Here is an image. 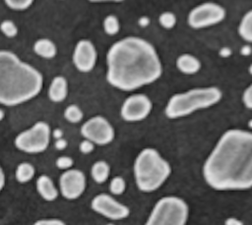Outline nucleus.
<instances>
[{"label": "nucleus", "instance_id": "f257e3e1", "mask_svg": "<svg viewBox=\"0 0 252 225\" xmlns=\"http://www.w3.org/2000/svg\"><path fill=\"white\" fill-rule=\"evenodd\" d=\"M206 184L216 191H245L252 188V132L226 130L203 165Z\"/></svg>", "mask_w": 252, "mask_h": 225}, {"label": "nucleus", "instance_id": "f03ea898", "mask_svg": "<svg viewBox=\"0 0 252 225\" xmlns=\"http://www.w3.org/2000/svg\"><path fill=\"white\" fill-rule=\"evenodd\" d=\"M106 81L123 91H132L158 81L162 64L155 46L138 36L115 41L106 54Z\"/></svg>", "mask_w": 252, "mask_h": 225}, {"label": "nucleus", "instance_id": "7ed1b4c3", "mask_svg": "<svg viewBox=\"0 0 252 225\" xmlns=\"http://www.w3.org/2000/svg\"><path fill=\"white\" fill-rule=\"evenodd\" d=\"M43 85L41 73L10 50L0 49V104L17 106L35 97Z\"/></svg>", "mask_w": 252, "mask_h": 225}, {"label": "nucleus", "instance_id": "20e7f679", "mask_svg": "<svg viewBox=\"0 0 252 225\" xmlns=\"http://www.w3.org/2000/svg\"><path fill=\"white\" fill-rule=\"evenodd\" d=\"M134 178L137 188L144 193L158 190L171 174V166L153 147L142 149L134 161Z\"/></svg>", "mask_w": 252, "mask_h": 225}, {"label": "nucleus", "instance_id": "39448f33", "mask_svg": "<svg viewBox=\"0 0 252 225\" xmlns=\"http://www.w3.org/2000/svg\"><path fill=\"white\" fill-rule=\"evenodd\" d=\"M221 97L222 92L218 86L194 87L171 95L165 105L164 114L168 119L184 118L218 104Z\"/></svg>", "mask_w": 252, "mask_h": 225}, {"label": "nucleus", "instance_id": "423d86ee", "mask_svg": "<svg viewBox=\"0 0 252 225\" xmlns=\"http://www.w3.org/2000/svg\"><path fill=\"white\" fill-rule=\"evenodd\" d=\"M188 217L186 201L179 197L166 196L156 202L145 225H186Z\"/></svg>", "mask_w": 252, "mask_h": 225}, {"label": "nucleus", "instance_id": "0eeeda50", "mask_svg": "<svg viewBox=\"0 0 252 225\" xmlns=\"http://www.w3.org/2000/svg\"><path fill=\"white\" fill-rule=\"evenodd\" d=\"M49 125L44 121H37L31 128L21 132L15 138V146L26 153L36 154L43 152L49 145L51 138Z\"/></svg>", "mask_w": 252, "mask_h": 225}, {"label": "nucleus", "instance_id": "6e6552de", "mask_svg": "<svg viewBox=\"0 0 252 225\" xmlns=\"http://www.w3.org/2000/svg\"><path fill=\"white\" fill-rule=\"evenodd\" d=\"M226 17V10L219 3L207 1L193 7L187 16V24L194 29L214 27Z\"/></svg>", "mask_w": 252, "mask_h": 225}, {"label": "nucleus", "instance_id": "1a4fd4ad", "mask_svg": "<svg viewBox=\"0 0 252 225\" xmlns=\"http://www.w3.org/2000/svg\"><path fill=\"white\" fill-rule=\"evenodd\" d=\"M81 135L94 144L106 145L114 140L115 131L106 118L96 115L82 125Z\"/></svg>", "mask_w": 252, "mask_h": 225}, {"label": "nucleus", "instance_id": "9d476101", "mask_svg": "<svg viewBox=\"0 0 252 225\" xmlns=\"http://www.w3.org/2000/svg\"><path fill=\"white\" fill-rule=\"evenodd\" d=\"M153 102L144 93L129 95L122 103L120 116L126 122H140L145 120L152 112Z\"/></svg>", "mask_w": 252, "mask_h": 225}, {"label": "nucleus", "instance_id": "9b49d317", "mask_svg": "<svg viewBox=\"0 0 252 225\" xmlns=\"http://www.w3.org/2000/svg\"><path fill=\"white\" fill-rule=\"evenodd\" d=\"M92 209L110 220H122L129 216L130 209L127 205L117 201L111 195L101 193L94 197L91 201Z\"/></svg>", "mask_w": 252, "mask_h": 225}, {"label": "nucleus", "instance_id": "f8f14e48", "mask_svg": "<svg viewBox=\"0 0 252 225\" xmlns=\"http://www.w3.org/2000/svg\"><path fill=\"white\" fill-rule=\"evenodd\" d=\"M86 176L79 169L65 170L59 178V190L63 197L69 200L77 199L86 190Z\"/></svg>", "mask_w": 252, "mask_h": 225}, {"label": "nucleus", "instance_id": "ddd939ff", "mask_svg": "<svg viewBox=\"0 0 252 225\" xmlns=\"http://www.w3.org/2000/svg\"><path fill=\"white\" fill-rule=\"evenodd\" d=\"M97 51L94 43L89 39H80L74 48L72 61L75 68L81 73L93 71L96 64Z\"/></svg>", "mask_w": 252, "mask_h": 225}, {"label": "nucleus", "instance_id": "4468645a", "mask_svg": "<svg viewBox=\"0 0 252 225\" xmlns=\"http://www.w3.org/2000/svg\"><path fill=\"white\" fill-rule=\"evenodd\" d=\"M48 98L55 103L62 102L66 99L68 95V82L63 76H55L49 86L47 91Z\"/></svg>", "mask_w": 252, "mask_h": 225}, {"label": "nucleus", "instance_id": "2eb2a0df", "mask_svg": "<svg viewBox=\"0 0 252 225\" xmlns=\"http://www.w3.org/2000/svg\"><path fill=\"white\" fill-rule=\"evenodd\" d=\"M175 66L181 74L191 76L197 74L201 70L202 63L195 55L182 53L176 58Z\"/></svg>", "mask_w": 252, "mask_h": 225}, {"label": "nucleus", "instance_id": "dca6fc26", "mask_svg": "<svg viewBox=\"0 0 252 225\" xmlns=\"http://www.w3.org/2000/svg\"><path fill=\"white\" fill-rule=\"evenodd\" d=\"M35 187L39 196L46 201H53L58 197V190L51 178L47 175H40L36 179Z\"/></svg>", "mask_w": 252, "mask_h": 225}, {"label": "nucleus", "instance_id": "f3484780", "mask_svg": "<svg viewBox=\"0 0 252 225\" xmlns=\"http://www.w3.org/2000/svg\"><path fill=\"white\" fill-rule=\"evenodd\" d=\"M32 49L38 57L43 59H52L57 54V47L49 38H38L34 41Z\"/></svg>", "mask_w": 252, "mask_h": 225}, {"label": "nucleus", "instance_id": "a211bd4d", "mask_svg": "<svg viewBox=\"0 0 252 225\" xmlns=\"http://www.w3.org/2000/svg\"><path fill=\"white\" fill-rule=\"evenodd\" d=\"M91 175L93 180L97 184L106 182L110 175V166L104 160L95 161L91 168Z\"/></svg>", "mask_w": 252, "mask_h": 225}, {"label": "nucleus", "instance_id": "6ab92c4d", "mask_svg": "<svg viewBox=\"0 0 252 225\" xmlns=\"http://www.w3.org/2000/svg\"><path fill=\"white\" fill-rule=\"evenodd\" d=\"M237 31L244 41L252 43V9L242 16L237 27Z\"/></svg>", "mask_w": 252, "mask_h": 225}, {"label": "nucleus", "instance_id": "aec40b11", "mask_svg": "<svg viewBox=\"0 0 252 225\" xmlns=\"http://www.w3.org/2000/svg\"><path fill=\"white\" fill-rule=\"evenodd\" d=\"M34 175H35L34 166L27 161H24L18 164L15 171V178L21 184L30 182L34 177Z\"/></svg>", "mask_w": 252, "mask_h": 225}, {"label": "nucleus", "instance_id": "412c9836", "mask_svg": "<svg viewBox=\"0 0 252 225\" xmlns=\"http://www.w3.org/2000/svg\"><path fill=\"white\" fill-rule=\"evenodd\" d=\"M63 115H64L65 120L71 124L80 123L84 118V113H83L82 109L76 104L68 105L65 108Z\"/></svg>", "mask_w": 252, "mask_h": 225}, {"label": "nucleus", "instance_id": "4be33fe9", "mask_svg": "<svg viewBox=\"0 0 252 225\" xmlns=\"http://www.w3.org/2000/svg\"><path fill=\"white\" fill-rule=\"evenodd\" d=\"M103 31L107 35H115L120 30V22L115 15H108L103 19L102 22Z\"/></svg>", "mask_w": 252, "mask_h": 225}, {"label": "nucleus", "instance_id": "5701e85b", "mask_svg": "<svg viewBox=\"0 0 252 225\" xmlns=\"http://www.w3.org/2000/svg\"><path fill=\"white\" fill-rule=\"evenodd\" d=\"M0 31L8 38H14L19 33L18 26L12 20H4L0 23Z\"/></svg>", "mask_w": 252, "mask_h": 225}, {"label": "nucleus", "instance_id": "b1692460", "mask_svg": "<svg viewBox=\"0 0 252 225\" xmlns=\"http://www.w3.org/2000/svg\"><path fill=\"white\" fill-rule=\"evenodd\" d=\"M176 22H177L176 16L172 12L165 11L158 16V24L160 27H162L165 29H170L174 28L176 25Z\"/></svg>", "mask_w": 252, "mask_h": 225}, {"label": "nucleus", "instance_id": "393cba45", "mask_svg": "<svg viewBox=\"0 0 252 225\" xmlns=\"http://www.w3.org/2000/svg\"><path fill=\"white\" fill-rule=\"evenodd\" d=\"M126 190V182L121 176H115L109 183V192L114 196L122 195Z\"/></svg>", "mask_w": 252, "mask_h": 225}, {"label": "nucleus", "instance_id": "a878e982", "mask_svg": "<svg viewBox=\"0 0 252 225\" xmlns=\"http://www.w3.org/2000/svg\"><path fill=\"white\" fill-rule=\"evenodd\" d=\"M8 8L14 11H24L29 9L34 0H3Z\"/></svg>", "mask_w": 252, "mask_h": 225}, {"label": "nucleus", "instance_id": "bb28decb", "mask_svg": "<svg viewBox=\"0 0 252 225\" xmlns=\"http://www.w3.org/2000/svg\"><path fill=\"white\" fill-rule=\"evenodd\" d=\"M73 159L70 156L67 155H63V156H59L56 161H55V165L58 169L61 170H68L71 169L73 166Z\"/></svg>", "mask_w": 252, "mask_h": 225}, {"label": "nucleus", "instance_id": "cd10ccee", "mask_svg": "<svg viewBox=\"0 0 252 225\" xmlns=\"http://www.w3.org/2000/svg\"><path fill=\"white\" fill-rule=\"evenodd\" d=\"M242 103L247 109L252 110V83L246 86L242 93Z\"/></svg>", "mask_w": 252, "mask_h": 225}, {"label": "nucleus", "instance_id": "c85d7f7f", "mask_svg": "<svg viewBox=\"0 0 252 225\" xmlns=\"http://www.w3.org/2000/svg\"><path fill=\"white\" fill-rule=\"evenodd\" d=\"M94 149V143L92 142L91 141L89 140H86L84 139L80 144H79V150L81 153L83 154H89L91 152H93Z\"/></svg>", "mask_w": 252, "mask_h": 225}, {"label": "nucleus", "instance_id": "c756f323", "mask_svg": "<svg viewBox=\"0 0 252 225\" xmlns=\"http://www.w3.org/2000/svg\"><path fill=\"white\" fill-rule=\"evenodd\" d=\"M32 225H66V223L57 218H47L36 220Z\"/></svg>", "mask_w": 252, "mask_h": 225}, {"label": "nucleus", "instance_id": "7c9ffc66", "mask_svg": "<svg viewBox=\"0 0 252 225\" xmlns=\"http://www.w3.org/2000/svg\"><path fill=\"white\" fill-rule=\"evenodd\" d=\"M67 145H68V142H67V141L65 139L60 138V139L55 140L54 146H55V148L57 150H63V149H65L67 147Z\"/></svg>", "mask_w": 252, "mask_h": 225}, {"label": "nucleus", "instance_id": "2f4dec72", "mask_svg": "<svg viewBox=\"0 0 252 225\" xmlns=\"http://www.w3.org/2000/svg\"><path fill=\"white\" fill-rule=\"evenodd\" d=\"M5 186V173L3 171V168L0 165V192L3 190Z\"/></svg>", "mask_w": 252, "mask_h": 225}, {"label": "nucleus", "instance_id": "473e14b6", "mask_svg": "<svg viewBox=\"0 0 252 225\" xmlns=\"http://www.w3.org/2000/svg\"><path fill=\"white\" fill-rule=\"evenodd\" d=\"M51 135H52V137H53L55 140L60 139V138H63V132H62L60 129H55V130H53L52 133H51Z\"/></svg>", "mask_w": 252, "mask_h": 225}, {"label": "nucleus", "instance_id": "72a5a7b5", "mask_svg": "<svg viewBox=\"0 0 252 225\" xmlns=\"http://www.w3.org/2000/svg\"><path fill=\"white\" fill-rule=\"evenodd\" d=\"M225 225H242L241 222H239L238 220L234 219V218H229L226 220Z\"/></svg>", "mask_w": 252, "mask_h": 225}, {"label": "nucleus", "instance_id": "f704fd0d", "mask_svg": "<svg viewBox=\"0 0 252 225\" xmlns=\"http://www.w3.org/2000/svg\"><path fill=\"white\" fill-rule=\"evenodd\" d=\"M90 2H93V3H104V2H114V3H119V2H122L124 0H89Z\"/></svg>", "mask_w": 252, "mask_h": 225}, {"label": "nucleus", "instance_id": "c9c22d12", "mask_svg": "<svg viewBox=\"0 0 252 225\" xmlns=\"http://www.w3.org/2000/svg\"><path fill=\"white\" fill-rule=\"evenodd\" d=\"M4 117H5V112L2 108H0V122L4 119Z\"/></svg>", "mask_w": 252, "mask_h": 225}, {"label": "nucleus", "instance_id": "e433bc0d", "mask_svg": "<svg viewBox=\"0 0 252 225\" xmlns=\"http://www.w3.org/2000/svg\"><path fill=\"white\" fill-rule=\"evenodd\" d=\"M248 73L252 76V63L249 65V67H248Z\"/></svg>", "mask_w": 252, "mask_h": 225}, {"label": "nucleus", "instance_id": "4c0bfd02", "mask_svg": "<svg viewBox=\"0 0 252 225\" xmlns=\"http://www.w3.org/2000/svg\"><path fill=\"white\" fill-rule=\"evenodd\" d=\"M107 225H113V224H107Z\"/></svg>", "mask_w": 252, "mask_h": 225}]
</instances>
